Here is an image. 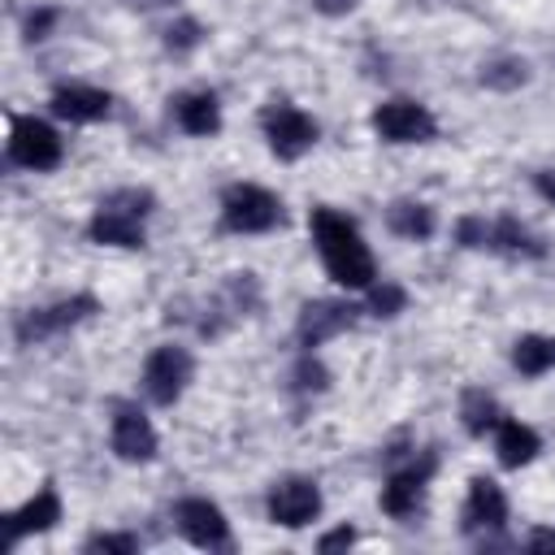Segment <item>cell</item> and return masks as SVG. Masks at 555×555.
Returning <instances> with one entry per match:
<instances>
[{"label":"cell","instance_id":"cell-19","mask_svg":"<svg viewBox=\"0 0 555 555\" xmlns=\"http://www.w3.org/2000/svg\"><path fill=\"white\" fill-rule=\"evenodd\" d=\"M386 225H390L399 238L425 243V238L434 234L438 217H434V208H429V204H421V199H395V204L386 208Z\"/></svg>","mask_w":555,"mask_h":555},{"label":"cell","instance_id":"cell-11","mask_svg":"<svg viewBox=\"0 0 555 555\" xmlns=\"http://www.w3.org/2000/svg\"><path fill=\"white\" fill-rule=\"evenodd\" d=\"M356 312H360V308H356V304H343V299H312V304H304L299 325H295L299 347L312 351V347H321V343L347 334V330L356 325Z\"/></svg>","mask_w":555,"mask_h":555},{"label":"cell","instance_id":"cell-26","mask_svg":"<svg viewBox=\"0 0 555 555\" xmlns=\"http://www.w3.org/2000/svg\"><path fill=\"white\" fill-rule=\"evenodd\" d=\"M87 551H113V555H134V551H139V538H134V533H95V538H87Z\"/></svg>","mask_w":555,"mask_h":555},{"label":"cell","instance_id":"cell-6","mask_svg":"<svg viewBox=\"0 0 555 555\" xmlns=\"http://www.w3.org/2000/svg\"><path fill=\"white\" fill-rule=\"evenodd\" d=\"M260 126H264L269 152H273L278 160H299V156L317 143V121H312L304 108L286 104V100L269 104V108H264V117H260Z\"/></svg>","mask_w":555,"mask_h":555},{"label":"cell","instance_id":"cell-5","mask_svg":"<svg viewBox=\"0 0 555 555\" xmlns=\"http://www.w3.org/2000/svg\"><path fill=\"white\" fill-rule=\"evenodd\" d=\"M61 156H65V143H61V134L48 121H39V117H13V126H9V160L13 165L43 173V169H56Z\"/></svg>","mask_w":555,"mask_h":555},{"label":"cell","instance_id":"cell-25","mask_svg":"<svg viewBox=\"0 0 555 555\" xmlns=\"http://www.w3.org/2000/svg\"><path fill=\"white\" fill-rule=\"evenodd\" d=\"M199 39H204V26H199L195 17H182V22H173V26L165 30V48H169V52H191Z\"/></svg>","mask_w":555,"mask_h":555},{"label":"cell","instance_id":"cell-29","mask_svg":"<svg viewBox=\"0 0 555 555\" xmlns=\"http://www.w3.org/2000/svg\"><path fill=\"white\" fill-rule=\"evenodd\" d=\"M351 542H356V529H351V525H343V529L325 533V538L317 542V551H338V546H351Z\"/></svg>","mask_w":555,"mask_h":555},{"label":"cell","instance_id":"cell-4","mask_svg":"<svg viewBox=\"0 0 555 555\" xmlns=\"http://www.w3.org/2000/svg\"><path fill=\"white\" fill-rule=\"evenodd\" d=\"M191 373H195L191 351L178 347V343H160V347L143 360V395H147L156 408H173V403L182 399Z\"/></svg>","mask_w":555,"mask_h":555},{"label":"cell","instance_id":"cell-21","mask_svg":"<svg viewBox=\"0 0 555 555\" xmlns=\"http://www.w3.org/2000/svg\"><path fill=\"white\" fill-rule=\"evenodd\" d=\"M512 364H516L525 377L551 373V369H555V334H525V338H516Z\"/></svg>","mask_w":555,"mask_h":555},{"label":"cell","instance_id":"cell-15","mask_svg":"<svg viewBox=\"0 0 555 555\" xmlns=\"http://www.w3.org/2000/svg\"><path fill=\"white\" fill-rule=\"evenodd\" d=\"M113 108L108 91L100 87H82V82H69V87H56L52 91V113L74 121V126H91V121H104Z\"/></svg>","mask_w":555,"mask_h":555},{"label":"cell","instance_id":"cell-12","mask_svg":"<svg viewBox=\"0 0 555 555\" xmlns=\"http://www.w3.org/2000/svg\"><path fill=\"white\" fill-rule=\"evenodd\" d=\"M156 451H160V438L152 421L134 403H117L113 408V455L126 464H147L156 460Z\"/></svg>","mask_w":555,"mask_h":555},{"label":"cell","instance_id":"cell-20","mask_svg":"<svg viewBox=\"0 0 555 555\" xmlns=\"http://www.w3.org/2000/svg\"><path fill=\"white\" fill-rule=\"evenodd\" d=\"M486 247L490 251H507V256H542V243L516 221V217H499L486 230Z\"/></svg>","mask_w":555,"mask_h":555},{"label":"cell","instance_id":"cell-28","mask_svg":"<svg viewBox=\"0 0 555 555\" xmlns=\"http://www.w3.org/2000/svg\"><path fill=\"white\" fill-rule=\"evenodd\" d=\"M295 377H299V390H325V382H330V373L317 360H299Z\"/></svg>","mask_w":555,"mask_h":555},{"label":"cell","instance_id":"cell-13","mask_svg":"<svg viewBox=\"0 0 555 555\" xmlns=\"http://www.w3.org/2000/svg\"><path fill=\"white\" fill-rule=\"evenodd\" d=\"M434 473V455H425L421 464H408V468H395L382 486V512L395 516V520H408L416 516V507L425 503V481Z\"/></svg>","mask_w":555,"mask_h":555},{"label":"cell","instance_id":"cell-23","mask_svg":"<svg viewBox=\"0 0 555 555\" xmlns=\"http://www.w3.org/2000/svg\"><path fill=\"white\" fill-rule=\"evenodd\" d=\"M525 78H529V65L516 61V56H503V61L481 65V87H490V91H516Z\"/></svg>","mask_w":555,"mask_h":555},{"label":"cell","instance_id":"cell-2","mask_svg":"<svg viewBox=\"0 0 555 555\" xmlns=\"http://www.w3.org/2000/svg\"><path fill=\"white\" fill-rule=\"evenodd\" d=\"M156 195L143 191V186H121V191H108L87 225L91 243H104V247H143L147 234H143V217L152 212Z\"/></svg>","mask_w":555,"mask_h":555},{"label":"cell","instance_id":"cell-10","mask_svg":"<svg viewBox=\"0 0 555 555\" xmlns=\"http://www.w3.org/2000/svg\"><path fill=\"white\" fill-rule=\"evenodd\" d=\"M173 525H178V533H182L191 546H199V551H221V546H230V520H225V512H221L212 499H182V503L173 507Z\"/></svg>","mask_w":555,"mask_h":555},{"label":"cell","instance_id":"cell-7","mask_svg":"<svg viewBox=\"0 0 555 555\" xmlns=\"http://www.w3.org/2000/svg\"><path fill=\"white\" fill-rule=\"evenodd\" d=\"M264 512L273 525L282 529H304L321 516V486L312 477H282L269 499H264Z\"/></svg>","mask_w":555,"mask_h":555},{"label":"cell","instance_id":"cell-18","mask_svg":"<svg viewBox=\"0 0 555 555\" xmlns=\"http://www.w3.org/2000/svg\"><path fill=\"white\" fill-rule=\"evenodd\" d=\"M173 117H178V126H182L186 134H195V139H208V134L221 130V104H217L212 91H182V95L173 100Z\"/></svg>","mask_w":555,"mask_h":555},{"label":"cell","instance_id":"cell-32","mask_svg":"<svg viewBox=\"0 0 555 555\" xmlns=\"http://www.w3.org/2000/svg\"><path fill=\"white\" fill-rule=\"evenodd\" d=\"M533 191H538L546 204H555V169H542V173L533 178Z\"/></svg>","mask_w":555,"mask_h":555},{"label":"cell","instance_id":"cell-30","mask_svg":"<svg viewBox=\"0 0 555 555\" xmlns=\"http://www.w3.org/2000/svg\"><path fill=\"white\" fill-rule=\"evenodd\" d=\"M360 0H312V9L317 13H325V17H343V13H351Z\"/></svg>","mask_w":555,"mask_h":555},{"label":"cell","instance_id":"cell-24","mask_svg":"<svg viewBox=\"0 0 555 555\" xmlns=\"http://www.w3.org/2000/svg\"><path fill=\"white\" fill-rule=\"evenodd\" d=\"M403 304H408L403 286H395V282H382V286L373 282V286H369V312H373V317H399Z\"/></svg>","mask_w":555,"mask_h":555},{"label":"cell","instance_id":"cell-17","mask_svg":"<svg viewBox=\"0 0 555 555\" xmlns=\"http://www.w3.org/2000/svg\"><path fill=\"white\" fill-rule=\"evenodd\" d=\"M494 451H499V464H503V468H525V464L538 460L542 438H538L533 425H525V421H516V416H503V421L494 425Z\"/></svg>","mask_w":555,"mask_h":555},{"label":"cell","instance_id":"cell-8","mask_svg":"<svg viewBox=\"0 0 555 555\" xmlns=\"http://www.w3.org/2000/svg\"><path fill=\"white\" fill-rule=\"evenodd\" d=\"M373 130L386 143H429L438 134V121L416 100H386L373 108Z\"/></svg>","mask_w":555,"mask_h":555},{"label":"cell","instance_id":"cell-31","mask_svg":"<svg viewBox=\"0 0 555 555\" xmlns=\"http://www.w3.org/2000/svg\"><path fill=\"white\" fill-rule=\"evenodd\" d=\"M525 546H529V551H555V529H533V533L525 538Z\"/></svg>","mask_w":555,"mask_h":555},{"label":"cell","instance_id":"cell-16","mask_svg":"<svg viewBox=\"0 0 555 555\" xmlns=\"http://www.w3.org/2000/svg\"><path fill=\"white\" fill-rule=\"evenodd\" d=\"M56 520H61V494H56L52 486H43V490H35L17 512H9V542L17 546V542L30 538V533H48Z\"/></svg>","mask_w":555,"mask_h":555},{"label":"cell","instance_id":"cell-27","mask_svg":"<svg viewBox=\"0 0 555 555\" xmlns=\"http://www.w3.org/2000/svg\"><path fill=\"white\" fill-rule=\"evenodd\" d=\"M52 26H56V9H35V13L26 17V39L39 43V39L52 35Z\"/></svg>","mask_w":555,"mask_h":555},{"label":"cell","instance_id":"cell-22","mask_svg":"<svg viewBox=\"0 0 555 555\" xmlns=\"http://www.w3.org/2000/svg\"><path fill=\"white\" fill-rule=\"evenodd\" d=\"M460 416H464V429H468L473 438H486V434L503 421L499 403H494L486 390H468V395H464V403H460Z\"/></svg>","mask_w":555,"mask_h":555},{"label":"cell","instance_id":"cell-1","mask_svg":"<svg viewBox=\"0 0 555 555\" xmlns=\"http://www.w3.org/2000/svg\"><path fill=\"white\" fill-rule=\"evenodd\" d=\"M312 225V243H317V256L325 264V273L347 286V291H369L377 282V260L360 234V225L338 212V208H312L308 217Z\"/></svg>","mask_w":555,"mask_h":555},{"label":"cell","instance_id":"cell-14","mask_svg":"<svg viewBox=\"0 0 555 555\" xmlns=\"http://www.w3.org/2000/svg\"><path fill=\"white\" fill-rule=\"evenodd\" d=\"M507 525V494L499 481L490 477H473L468 481V499H464V529L468 533H494Z\"/></svg>","mask_w":555,"mask_h":555},{"label":"cell","instance_id":"cell-3","mask_svg":"<svg viewBox=\"0 0 555 555\" xmlns=\"http://www.w3.org/2000/svg\"><path fill=\"white\" fill-rule=\"evenodd\" d=\"M282 221V199L256 182H234L221 195V225L230 234H264Z\"/></svg>","mask_w":555,"mask_h":555},{"label":"cell","instance_id":"cell-9","mask_svg":"<svg viewBox=\"0 0 555 555\" xmlns=\"http://www.w3.org/2000/svg\"><path fill=\"white\" fill-rule=\"evenodd\" d=\"M95 308H100L95 295H69V299H56V304H48V308H30V312H22V321H17V343L30 347V343H39V338H48V334H61V330L87 321Z\"/></svg>","mask_w":555,"mask_h":555}]
</instances>
